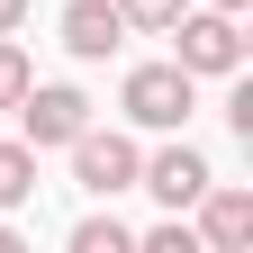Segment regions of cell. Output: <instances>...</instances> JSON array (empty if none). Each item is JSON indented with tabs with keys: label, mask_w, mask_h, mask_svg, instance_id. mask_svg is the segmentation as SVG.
Masks as SVG:
<instances>
[{
	"label": "cell",
	"mask_w": 253,
	"mask_h": 253,
	"mask_svg": "<svg viewBox=\"0 0 253 253\" xmlns=\"http://www.w3.org/2000/svg\"><path fill=\"white\" fill-rule=\"evenodd\" d=\"M18 18H27V0H0V37H9V27H18Z\"/></svg>",
	"instance_id": "cell-13"
},
{
	"label": "cell",
	"mask_w": 253,
	"mask_h": 253,
	"mask_svg": "<svg viewBox=\"0 0 253 253\" xmlns=\"http://www.w3.org/2000/svg\"><path fill=\"white\" fill-rule=\"evenodd\" d=\"M145 253H199V226H181V208L163 217V226L145 235Z\"/></svg>",
	"instance_id": "cell-12"
},
{
	"label": "cell",
	"mask_w": 253,
	"mask_h": 253,
	"mask_svg": "<svg viewBox=\"0 0 253 253\" xmlns=\"http://www.w3.org/2000/svg\"><path fill=\"white\" fill-rule=\"evenodd\" d=\"M37 199V145H0V217Z\"/></svg>",
	"instance_id": "cell-8"
},
{
	"label": "cell",
	"mask_w": 253,
	"mask_h": 253,
	"mask_svg": "<svg viewBox=\"0 0 253 253\" xmlns=\"http://www.w3.org/2000/svg\"><path fill=\"white\" fill-rule=\"evenodd\" d=\"M163 37H172V63H181V73H244V27H235V9H181Z\"/></svg>",
	"instance_id": "cell-1"
},
{
	"label": "cell",
	"mask_w": 253,
	"mask_h": 253,
	"mask_svg": "<svg viewBox=\"0 0 253 253\" xmlns=\"http://www.w3.org/2000/svg\"><path fill=\"white\" fill-rule=\"evenodd\" d=\"M118 100H126V118H136V126L163 136V126H190V109H199V73H181V63H136Z\"/></svg>",
	"instance_id": "cell-2"
},
{
	"label": "cell",
	"mask_w": 253,
	"mask_h": 253,
	"mask_svg": "<svg viewBox=\"0 0 253 253\" xmlns=\"http://www.w3.org/2000/svg\"><path fill=\"white\" fill-rule=\"evenodd\" d=\"M73 253H136V235H126L118 217H82V226H73Z\"/></svg>",
	"instance_id": "cell-10"
},
{
	"label": "cell",
	"mask_w": 253,
	"mask_h": 253,
	"mask_svg": "<svg viewBox=\"0 0 253 253\" xmlns=\"http://www.w3.org/2000/svg\"><path fill=\"white\" fill-rule=\"evenodd\" d=\"M63 45H73L82 63H109L126 45V18H118V0H73L63 9Z\"/></svg>",
	"instance_id": "cell-7"
},
{
	"label": "cell",
	"mask_w": 253,
	"mask_h": 253,
	"mask_svg": "<svg viewBox=\"0 0 253 253\" xmlns=\"http://www.w3.org/2000/svg\"><path fill=\"white\" fill-rule=\"evenodd\" d=\"M190 9V0H118V18H126V37H163V27Z\"/></svg>",
	"instance_id": "cell-9"
},
{
	"label": "cell",
	"mask_w": 253,
	"mask_h": 253,
	"mask_svg": "<svg viewBox=\"0 0 253 253\" xmlns=\"http://www.w3.org/2000/svg\"><path fill=\"white\" fill-rule=\"evenodd\" d=\"M208 9H235V18H244V9H253V0H208Z\"/></svg>",
	"instance_id": "cell-14"
},
{
	"label": "cell",
	"mask_w": 253,
	"mask_h": 253,
	"mask_svg": "<svg viewBox=\"0 0 253 253\" xmlns=\"http://www.w3.org/2000/svg\"><path fill=\"white\" fill-rule=\"evenodd\" d=\"M63 154H73V181L90 190V199H118V190H136V172H145L136 136H118V126H109V136H100V126H82Z\"/></svg>",
	"instance_id": "cell-3"
},
{
	"label": "cell",
	"mask_w": 253,
	"mask_h": 253,
	"mask_svg": "<svg viewBox=\"0 0 253 253\" xmlns=\"http://www.w3.org/2000/svg\"><path fill=\"white\" fill-rule=\"evenodd\" d=\"M18 126H27V145H73L82 136V126H90V100H82V90L73 82H27L18 90Z\"/></svg>",
	"instance_id": "cell-4"
},
{
	"label": "cell",
	"mask_w": 253,
	"mask_h": 253,
	"mask_svg": "<svg viewBox=\"0 0 253 253\" xmlns=\"http://www.w3.org/2000/svg\"><path fill=\"white\" fill-rule=\"evenodd\" d=\"M190 208H199V253H244L253 244V190H217L208 181Z\"/></svg>",
	"instance_id": "cell-5"
},
{
	"label": "cell",
	"mask_w": 253,
	"mask_h": 253,
	"mask_svg": "<svg viewBox=\"0 0 253 253\" xmlns=\"http://www.w3.org/2000/svg\"><path fill=\"white\" fill-rule=\"evenodd\" d=\"M208 181H217V172H208V154H199V145H163V154H154V163L136 172V190H154L163 208H190Z\"/></svg>",
	"instance_id": "cell-6"
},
{
	"label": "cell",
	"mask_w": 253,
	"mask_h": 253,
	"mask_svg": "<svg viewBox=\"0 0 253 253\" xmlns=\"http://www.w3.org/2000/svg\"><path fill=\"white\" fill-rule=\"evenodd\" d=\"M27 82H37V73H27V54L0 37V109H18V90H27Z\"/></svg>",
	"instance_id": "cell-11"
}]
</instances>
